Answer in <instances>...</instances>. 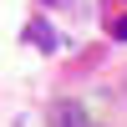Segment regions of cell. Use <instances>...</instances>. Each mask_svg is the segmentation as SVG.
Instances as JSON below:
<instances>
[{
  "mask_svg": "<svg viewBox=\"0 0 127 127\" xmlns=\"http://www.w3.org/2000/svg\"><path fill=\"white\" fill-rule=\"evenodd\" d=\"M112 41H127V15H117V20H112Z\"/></svg>",
  "mask_w": 127,
  "mask_h": 127,
  "instance_id": "cell-3",
  "label": "cell"
},
{
  "mask_svg": "<svg viewBox=\"0 0 127 127\" xmlns=\"http://www.w3.org/2000/svg\"><path fill=\"white\" fill-rule=\"evenodd\" d=\"M51 122H56V127H92V117L76 107V102H61V107H51Z\"/></svg>",
  "mask_w": 127,
  "mask_h": 127,
  "instance_id": "cell-2",
  "label": "cell"
},
{
  "mask_svg": "<svg viewBox=\"0 0 127 127\" xmlns=\"http://www.w3.org/2000/svg\"><path fill=\"white\" fill-rule=\"evenodd\" d=\"M26 41L41 46V51H61V31L46 26V20H31V26H26Z\"/></svg>",
  "mask_w": 127,
  "mask_h": 127,
  "instance_id": "cell-1",
  "label": "cell"
},
{
  "mask_svg": "<svg viewBox=\"0 0 127 127\" xmlns=\"http://www.w3.org/2000/svg\"><path fill=\"white\" fill-rule=\"evenodd\" d=\"M122 102H127V76H122Z\"/></svg>",
  "mask_w": 127,
  "mask_h": 127,
  "instance_id": "cell-4",
  "label": "cell"
},
{
  "mask_svg": "<svg viewBox=\"0 0 127 127\" xmlns=\"http://www.w3.org/2000/svg\"><path fill=\"white\" fill-rule=\"evenodd\" d=\"M46 5H66V0H46Z\"/></svg>",
  "mask_w": 127,
  "mask_h": 127,
  "instance_id": "cell-5",
  "label": "cell"
}]
</instances>
